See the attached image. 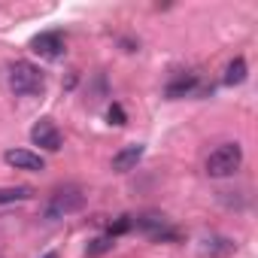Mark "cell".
<instances>
[{
	"instance_id": "cell-12",
	"label": "cell",
	"mask_w": 258,
	"mask_h": 258,
	"mask_svg": "<svg viewBox=\"0 0 258 258\" xmlns=\"http://www.w3.org/2000/svg\"><path fill=\"white\" fill-rule=\"evenodd\" d=\"M246 73H249L246 58H240V55H237V58L225 67V79H222V82H225V85H240V82L246 79Z\"/></svg>"
},
{
	"instance_id": "cell-11",
	"label": "cell",
	"mask_w": 258,
	"mask_h": 258,
	"mask_svg": "<svg viewBox=\"0 0 258 258\" xmlns=\"http://www.w3.org/2000/svg\"><path fill=\"white\" fill-rule=\"evenodd\" d=\"M31 198H34L31 185H4V188H0V207L19 204V201H31Z\"/></svg>"
},
{
	"instance_id": "cell-15",
	"label": "cell",
	"mask_w": 258,
	"mask_h": 258,
	"mask_svg": "<svg viewBox=\"0 0 258 258\" xmlns=\"http://www.w3.org/2000/svg\"><path fill=\"white\" fill-rule=\"evenodd\" d=\"M131 225H134L131 216H121L115 225H109V237H118V234H124V231H131Z\"/></svg>"
},
{
	"instance_id": "cell-16",
	"label": "cell",
	"mask_w": 258,
	"mask_h": 258,
	"mask_svg": "<svg viewBox=\"0 0 258 258\" xmlns=\"http://www.w3.org/2000/svg\"><path fill=\"white\" fill-rule=\"evenodd\" d=\"M43 258H58V252H46V255H43Z\"/></svg>"
},
{
	"instance_id": "cell-5",
	"label": "cell",
	"mask_w": 258,
	"mask_h": 258,
	"mask_svg": "<svg viewBox=\"0 0 258 258\" xmlns=\"http://www.w3.org/2000/svg\"><path fill=\"white\" fill-rule=\"evenodd\" d=\"M31 140H34V146H40V149H46V152H58L61 143H64V137H61V131L55 127L52 118H40V121L31 127Z\"/></svg>"
},
{
	"instance_id": "cell-10",
	"label": "cell",
	"mask_w": 258,
	"mask_h": 258,
	"mask_svg": "<svg viewBox=\"0 0 258 258\" xmlns=\"http://www.w3.org/2000/svg\"><path fill=\"white\" fill-rule=\"evenodd\" d=\"M134 225L140 228V231H146V234H161L170 222H167V216L164 213H146V216H140V219H134Z\"/></svg>"
},
{
	"instance_id": "cell-14",
	"label": "cell",
	"mask_w": 258,
	"mask_h": 258,
	"mask_svg": "<svg viewBox=\"0 0 258 258\" xmlns=\"http://www.w3.org/2000/svg\"><path fill=\"white\" fill-rule=\"evenodd\" d=\"M106 118H109V124H115V127H121V124H127V115H124V109H121L118 103H112V106H109V112H106Z\"/></svg>"
},
{
	"instance_id": "cell-8",
	"label": "cell",
	"mask_w": 258,
	"mask_h": 258,
	"mask_svg": "<svg viewBox=\"0 0 258 258\" xmlns=\"http://www.w3.org/2000/svg\"><path fill=\"white\" fill-rule=\"evenodd\" d=\"M198 85H201V73L188 70V73H179L176 79H170V82H167V88H164V94H167L170 100H176V97L195 94V91H198Z\"/></svg>"
},
{
	"instance_id": "cell-13",
	"label": "cell",
	"mask_w": 258,
	"mask_h": 258,
	"mask_svg": "<svg viewBox=\"0 0 258 258\" xmlns=\"http://www.w3.org/2000/svg\"><path fill=\"white\" fill-rule=\"evenodd\" d=\"M112 246H115V237H109V234H106V237H94V240L88 243V249H85V252H88V255H103V252H109Z\"/></svg>"
},
{
	"instance_id": "cell-9",
	"label": "cell",
	"mask_w": 258,
	"mask_h": 258,
	"mask_svg": "<svg viewBox=\"0 0 258 258\" xmlns=\"http://www.w3.org/2000/svg\"><path fill=\"white\" fill-rule=\"evenodd\" d=\"M201 252H204L207 258H228V255L237 252V243H234L231 237H207V240L201 243Z\"/></svg>"
},
{
	"instance_id": "cell-1",
	"label": "cell",
	"mask_w": 258,
	"mask_h": 258,
	"mask_svg": "<svg viewBox=\"0 0 258 258\" xmlns=\"http://www.w3.org/2000/svg\"><path fill=\"white\" fill-rule=\"evenodd\" d=\"M7 82L19 97H37L46 91V73L31 61H13L7 70Z\"/></svg>"
},
{
	"instance_id": "cell-4",
	"label": "cell",
	"mask_w": 258,
	"mask_h": 258,
	"mask_svg": "<svg viewBox=\"0 0 258 258\" xmlns=\"http://www.w3.org/2000/svg\"><path fill=\"white\" fill-rule=\"evenodd\" d=\"M31 52H37L40 58L46 61H55L67 52V43H64V34L61 31H43L31 40Z\"/></svg>"
},
{
	"instance_id": "cell-6",
	"label": "cell",
	"mask_w": 258,
	"mask_h": 258,
	"mask_svg": "<svg viewBox=\"0 0 258 258\" xmlns=\"http://www.w3.org/2000/svg\"><path fill=\"white\" fill-rule=\"evenodd\" d=\"M4 161H7L10 167H16V170H28V173L46 170L43 155H37V152H31V149H7V152H4Z\"/></svg>"
},
{
	"instance_id": "cell-7",
	"label": "cell",
	"mask_w": 258,
	"mask_h": 258,
	"mask_svg": "<svg viewBox=\"0 0 258 258\" xmlns=\"http://www.w3.org/2000/svg\"><path fill=\"white\" fill-rule=\"evenodd\" d=\"M143 155H146V146H143V143H131V146L118 149V152L112 155V173H127V170H134Z\"/></svg>"
},
{
	"instance_id": "cell-3",
	"label": "cell",
	"mask_w": 258,
	"mask_h": 258,
	"mask_svg": "<svg viewBox=\"0 0 258 258\" xmlns=\"http://www.w3.org/2000/svg\"><path fill=\"white\" fill-rule=\"evenodd\" d=\"M82 207H85V191L79 185H64V188H58L49 198V204L43 210V219L46 222H58V219H64L70 213H79Z\"/></svg>"
},
{
	"instance_id": "cell-2",
	"label": "cell",
	"mask_w": 258,
	"mask_h": 258,
	"mask_svg": "<svg viewBox=\"0 0 258 258\" xmlns=\"http://www.w3.org/2000/svg\"><path fill=\"white\" fill-rule=\"evenodd\" d=\"M243 164V146L240 143H222L216 146L210 155H207V176L213 179H225V176H234Z\"/></svg>"
}]
</instances>
